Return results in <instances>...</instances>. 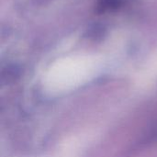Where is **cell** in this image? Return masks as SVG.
I'll return each mask as SVG.
<instances>
[{
    "mask_svg": "<svg viewBox=\"0 0 157 157\" xmlns=\"http://www.w3.org/2000/svg\"><path fill=\"white\" fill-rule=\"evenodd\" d=\"M119 5H120V0H101L98 7L101 8L102 11H105L106 9L117 7Z\"/></svg>",
    "mask_w": 157,
    "mask_h": 157,
    "instance_id": "obj_1",
    "label": "cell"
}]
</instances>
